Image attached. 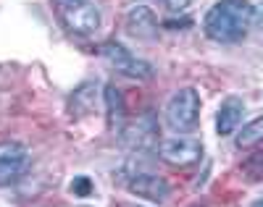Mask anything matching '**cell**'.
Returning <instances> with one entry per match:
<instances>
[{"mask_svg": "<svg viewBox=\"0 0 263 207\" xmlns=\"http://www.w3.org/2000/svg\"><path fill=\"white\" fill-rule=\"evenodd\" d=\"M242 173H245L250 181H260V178H263V152H255L250 160H245Z\"/></svg>", "mask_w": 263, "mask_h": 207, "instance_id": "14", "label": "cell"}, {"mask_svg": "<svg viewBox=\"0 0 263 207\" xmlns=\"http://www.w3.org/2000/svg\"><path fill=\"white\" fill-rule=\"evenodd\" d=\"M200 123V95L192 87H182L166 102V126L174 134H190Z\"/></svg>", "mask_w": 263, "mask_h": 207, "instance_id": "2", "label": "cell"}, {"mask_svg": "<svg viewBox=\"0 0 263 207\" xmlns=\"http://www.w3.org/2000/svg\"><path fill=\"white\" fill-rule=\"evenodd\" d=\"M119 139L124 142V147L132 150H150V147L158 150V126L153 121V116H145L135 126H124Z\"/></svg>", "mask_w": 263, "mask_h": 207, "instance_id": "8", "label": "cell"}, {"mask_svg": "<svg viewBox=\"0 0 263 207\" xmlns=\"http://www.w3.org/2000/svg\"><path fill=\"white\" fill-rule=\"evenodd\" d=\"M158 157L174 168H192L203 160V142L190 139L184 134L171 136V139H163L158 144Z\"/></svg>", "mask_w": 263, "mask_h": 207, "instance_id": "3", "label": "cell"}, {"mask_svg": "<svg viewBox=\"0 0 263 207\" xmlns=\"http://www.w3.org/2000/svg\"><path fill=\"white\" fill-rule=\"evenodd\" d=\"M61 6H79V3H87V0H58Z\"/></svg>", "mask_w": 263, "mask_h": 207, "instance_id": "18", "label": "cell"}, {"mask_svg": "<svg viewBox=\"0 0 263 207\" xmlns=\"http://www.w3.org/2000/svg\"><path fill=\"white\" fill-rule=\"evenodd\" d=\"M92 105H95V97H92V87L90 84H84V87H79L74 95H71V116H87V113L92 110Z\"/></svg>", "mask_w": 263, "mask_h": 207, "instance_id": "13", "label": "cell"}, {"mask_svg": "<svg viewBox=\"0 0 263 207\" xmlns=\"http://www.w3.org/2000/svg\"><path fill=\"white\" fill-rule=\"evenodd\" d=\"M253 27H255L258 32H263V0L253 8Z\"/></svg>", "mask_w": 263, "mask_h": 207, "instance_id": "16", "label": "cell"}, {"mask_svg": "<svg viewBox=\"0 0 263 207\" xmlns=\"http://www.w3.org/2000/svg\"><path fill=\"white\" fill-rule=\"evenodd\" d=\"M63 21L74 34H95L100 29V8L92 6L90 0L79 6H63Z\"/></svg>", "mask_w": 263, "mask_h": 207, "instance_id": "6", "label": "cell"}, {"mask_svg": "<svg viewBox=\"0 0 263 207\" xmlns=\"http://www.w3.org/2000/svg\"><path fill=\"white\" fill-rule=\"evenodd\" d=\"M250 207H263V199H255V202H253Z\"/></svg>", "mask_w": 263, "mask_h": 207, "instance_id": "19", "label": "cell"}, {"mask_svg": "<svg viewBox=\"0 0 263 207\" xmlns=\"http://www.w3.org/2000/svg\"><path fill=\"white\" fill-rule=\"evenodd\" d=\"M161 3H163L168 11H184V8L192 3V0H161Z\"/></svg>", "mask_w": 263, "mask_h": 207, "instance_id": "17", "label": "cell"}, {"mask_svg": "<svg viewBox=\"0 0 263 207\" xmlns=\"http://www.w3.org/2000/svg\"><path fill=\"white\" fill-rule=\"evenodd\" d=\"M71 194L74 197H90L92 194V181L87 178V176H77L71 181Z\"/></svg>", "mask_w": 263, "mask_h": 207, "instance_id": "15", "label": "cell"}, {"mask_svg": "<svg viewBox=\"0 0 263 207\" xmlns=\"http://www.w3.org/2000/svg\"><path fill=\"white\" fill-rule=\"evenodd\" d=\"M129 192L135 194V197H142L147 202H166L171 189H168V181L156 176V173H140L129 181Z\"/></svg>", "mask_w": 263, "mask_h": 207, "instance_id": "10", "label": "cell"}, {"mask_svg": "<svg viewBox=\"0 0 263 207\" xmlns=\"http://www.w3.org/2000/svg\"><path fill=\"white\" fill-rule=\"evenodd\" d=\"M234 142H237L239 150H250V147L263 144V116H258V118H253V121L239 126Z\"/></svg>", "mask_w": 263, "mask_h": 207, "instance_id": "12", "label": "cell"}, {"mask_svg": "<svg viewBox=\"0 0 263 207\" xmlns=\"http://www.w3.org/2000/svg\"><path fill=\"white\" fill-rule=\"evenodd\" d=\"M124 29L135 39H156L158 34V16L147 6H132L124 16Z\"/></svg>", "mask_w": 263, "mask_h": 207, "instance_id": "7", "label": "cell"}, {"mask_svg": "<svg viewBox=\"0 0 263 207\" xmlns=\"http://www.w3.org/2000/svg\"><path fill=\"white\" fill-rule=\"evenodd\" d=\"M242 118H245V102H242V97H237V95L224 97L221 105H218V110H216V134L218 136L234 134L239 126H242Z\"/></svg>", "mask_w": 263, "mask_h": 207, "instance_id": "9", "label": "cell"}, {"mask_svg": "<svg viewBox=\"0 0 263 207\" xmlns=\"http://www.w3.org/2000/svg\"><path fill=\"white\" fill-rule=\"evenodd\" d=\"M253 27V6L248 0H218L203 18V29L213 42H239Z\"/></svg>", "mask_w": 263, "mask_h": 207, "instance_id": "1", "label": "cell"}, {"mask_svg": "<svg viewBox=\"0 0 263 207\" xmlns=\"http://www.w3.org/2000/svg\"><path fill=\"white\" fill-rule=\"evenodd\" d=\"M103 100H105V110H108V123H111V129L116 134H121V129L126 126V108H124L121 89H116L114 84H105Z\"/></svg>", "mask_w": 263, "mask_h": 207, "instance_id": "11", "label": "cell"}, {"mask_svg": "<svg viewBox=\"0 0 263 207\" xmlns=\"http://www.w3.org/2000/svg\"><path fill=\"white\" fill-rule=\"evenodd\" d=\"M29 168V152L21 142H0V187L18 181Z\"/></svg>", "mask_w": 263, "mask_h": 207, "instance_id": "5", "label": "cell"}, {"mask_svg": "<svg viewBox=\"0 0 263 207\" xmlns=\"http://www.w3.org/2000/svg\"><path fill=\"white\" fill-rule=\"evenodd\" d=\"M100 55L111 63L116 71H121L124 76H132V79H150L153 76V68L150 63H145L142 58H137L132 50H126L124 45L119 42H105L100 48Z\"/></svg>", "mask_w": 263, "mask_h": 207, "instance_id": "4", "label": "cell"}]
</instances>
